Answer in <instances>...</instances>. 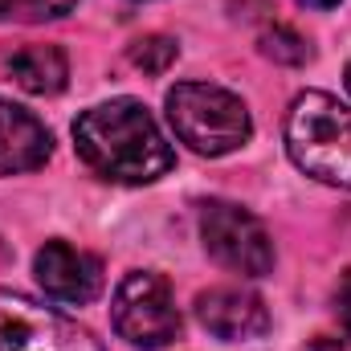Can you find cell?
<instances>
[{"label":"cell","mask_w":351,"mask_h":351,"mask_svg":"<svg viewBox=\"0 0 351 351\" xmlns=\"http://www.w3.org/2000/svg\"><path fill=\"white\" fill-rule=\"evenodd\" d=\"M127 58H131V66L143 70V74H168L176 66V58H180V45H176L172 37H164V33H147V37L131 41Z\"/></svg>","instance_id":"12"},{"label":"cell","mask_w":351,"mask_h":351,"mask_svg":"<svg viewBox=\"0 0 351 351\" xmlns=\"http://www.w3.org/2000/svg\"><path fill=\"white\" fill-rule=\"evenodd\" d=\"M335 319L351 331V269L339 278V286H335Z\"/></svg>","instance_id":"14"},{"label":"cell","mask_w":351,"mask_h":351,"mask_svg":"<svg viewBox=\"0 0 351 351\" xmlns=\"http://www.w3.org/2000/svg\"><path fill=\"white\" fill-rule=\"evenodd\" d=\"M53 152V139L37 114L25 106L0 102V176L37 172Z\"/></svg>","instance_id":"9"},{"label":"cell","mask_w":351,"mask_h":351,"mask_svg":"<svg viewBox=\"0 0 351 351\" xmlns=\"http://www.w3.org/2000/svg\"><path fill=\"white\" fill-rule=\"evenodd\" d=\"M37 282L41 290L53 298V302H70V306H86L102 294V262L86 254V250H74L70 241H45L37 250Z\"/></svg>","instance_id":"7"},{"label":"cell","mask_w":351,"mask_h":351,"mask_svg":"<svg viewBox=\"0 0 351 351\" xmlns=\"http://www.w3.org/2000/svg\"><path fill=\"white\" fill-rule=\"evenodd\" d=\"M306 351H351V339H335V335H319V339H311Z\"/></svg>","instance_id":"15"},{"label":"cell","mask_w":351,"mask_h":351,"mask_svg":"<svg viewBox=\"0 0 351 351\" xmlns=\"http://www.w3.org/2000/svg\"><path fill=\"white\" fill-rule=\"evenodd\" d=\"M4 74L29 94H58V90H66L70 62L58 45H21L4 62Z\"/></svg>","instance_id":"10"},{"label":"cell","mask_w":351,"mask_h":351,"mask_svg":"<svg viewBox=\"0 0 351 351\" xmlns=\"http://www.w3.org/2000/svg\"><path fill=\"white\" fill-rule=\"evenodd\" d=\"M74 147L90 172L114 184H152L176 164L156 119L135 98H114L78 114Z\"/></svg>","instance_id":"1"},{"label":"cell","mask_w":351,"mask_h":351,"mask_svg":"<svg viewBox=\"0 0 351 351\" xmlns=\"http://www.w3.org/2000/svg\"><path fill=\"white\" fill-rule=\"evenodd\" d=\"M298 4H306V8H335L339 0H298Z\"/></svg>","instance_id":"16"},{"label":"cell","mask_w":351,"mask_h":351,"mask_svg":"<svg viewBox=\"0 0 351 351\" xmlns=\"http://www.w3.org/2000/svg\"><path fill=\"white\" fill-rule=\"evenodd\" d=\"M0 351H102V343L74 319L0 290Z\"/></svg>","instance_id":"6"},{"label":"cell","mask_w":351,"mask_h":351,"mask_svg":"<svg viewBox=\"0 0 351 351\" xmlns=\"http://www.w3.org/2000/svg\"><path fill=\"white\" fill-rule=\"evenodd\" d=\"M168 123L196 156H229L254 135L245 102L208 82H180L168 90Z\"/></svg>","instance_id":"3"},{"label":"cell","mask_w":351,"mask_h":351,"mask_svg":"<svg viewBox=\"0 0 351 351\" xmlns=\"http://www.w3.org/2000/svg\"><path fill=\"white\" fill-rule=\"evenodd\" d=\"M262 53L278 66H306L311 62V45L302 33H294L290 25H265L262 29Z\"/></svg>","instance_id":"11"},{"label":"cell","mask_w":351,"mask_h":351,"mask_svg":"<svg viewBox=\"0 0 351 351\" xmlns=\"http://www.w3.org/2000/svg\"><path fill=\"white\" fill-rule=\"evenodd\" d=\"M196 319L217 339H258L269 331L265 302L241 286H213V290L196 294Z\"/></svg>","instance_id":"8"},{"label":"cell","mask_w":351,"mask_h":351,"mask_svg":"<svg viewBox=\"0 0 351 351\" xmlns=\"http://www.w3.org/2000/svg\"><path fill=\"white\" fill-rule=\"evenodd\" d=\"M200 241L208 258L241 278H265L274 269V241L265 225L229 200H204L200 204Z\"/></svg>","instance_id":"4"},{"label":"cell","mask_w":351,"mask_h":351,"mask_svg":"<svg viewBox=\"0 0 351 351\" xmlns=\"http://www.w3.org/2000/svg\"><path fill=\"white\" fill-rule=\"evenodd\" d=\"M348 90H351V66H348Z\"/></svg>","instance_id":"17"},{"label":"cell","mask_w":351,"mask_h":351,"mask_svg":"<svg viewBox=\"0 0 351 351\" xmlns=\"http://www.w3.org/2000/svg\"><path fill=\"white\" fill-rule=\"evenodd\" d=\"M0 258H4V245H0Z\"/></svg>","instance_id":"18"},{"label":"cell","mask_w":351,"mask_h":351,"mask_svg":"<svg viewBox=\"0 0 351 351\" xmlns=\"http://www.w3.org/2000/svg\"><path fill=\"white\" fill-rule=\"evenodd\" d=\"M78 0H0V21H16V25H37V21H58L66 12H74Z\"/></svg>","instance_id":"13"},{"label":"cell","mask_w":351,"mask_h":351,"mask_svg":"<svg viewBox=\"0 0 351 351\" xmlns=\"http://www.w3.org/2000/svg\"><path fill=\"white\" fill-rule=\"evenodd\" d=\"M110 319L127 343L143 351L168 348L172 339H180V327H184L172 302V290L160 274H127L114 290Z\"/></svg>","instance_id":"5"},{"label":"cell","mask_w":351,"mask_h":351,"mask_svg":"<svg viewBox=\"0 0 351 351\" xmlns=\"http://www.w3.org/2000/svg\"><path fill=\"white\" fill-rule=\"evenodd\" d=\"M286 152L319 184L351 192V110L323 90L298 94L286 114Z\"/></svg>","instance_id":"2"}]
</instances>
